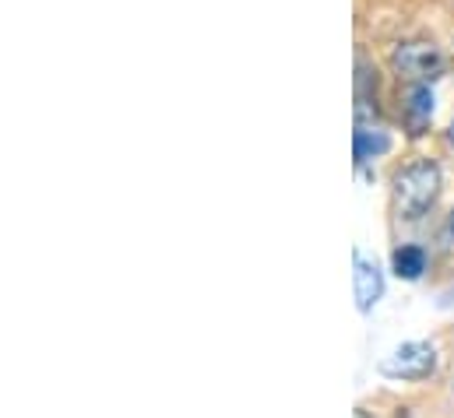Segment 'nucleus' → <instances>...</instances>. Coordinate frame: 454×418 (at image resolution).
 I'll use <instances>...</instances> for the list:
<instances>
[{
    "label": "nucleus",
    "instance_id": "nucleus-9",
    "mask_svg": "<svg viewBox=\"0 0 454 418\" xmlns=\"http://www.w3.org/2000/svg\"><path fill=\"white\" fill-rule=\"evenodd\" d=\"M356 418H373V415H366V412H356Z\"/></svg>",
    "mask_w": 454,
    "mask_h": 418
},
{
    "label": "nucleus",
    "instance_id": "nucleus-7",
    "mask_svg": "<svg viewBox=\"0 0 454 418\" xmlns=\"http://www.w3.org/2000/svg\"><path fill=\"white\" fill-rule=\"evenodd\" d=\"M391 267H395V275H398V278L416 282V278L427 271V253H423L419 246H402V250H395Z\"/></svg>",
    "mask_w": 454,
    "mask_h": 418
},
{
    "label": "nucleus",
    "instance_id": "nucleus-8",
    "mask_svg": "<svg viewBox=\"0 0 454 418\" xmlns=\"http://www.w3.org/2000/svg\"><path fill=\"white\" fill-rule=\"evenodd\" d=\"M448 141L454 144V123H451V130H448Z\"/></svg>",
    "mask_w": 454,
    "mask_h": 418
},
{
    "label": "nucleus",
    "instance_id": "nucleus-2",
    "mask_svg": "<svg viewBox=\"0 0 454 418\" xmlns=\"http://www.w3.org/2000/svg\"><path fill=\"white\" fill-rule=\"evenodd\" d=\"M391 64H395V74L402 81H409V85H430L448 67L444 53L434 43H402V46H395Z\"/></svg>",
    "mask_w": 454,
    "mask_h": 418
},
{
    "label": "nucleus",
    "instance_id": "nucleus-10",
    "mask_svg": "<svg viewBox=\"0 0 454 418\" xmlns=\"http://www.w3.org/2000/svg\"><path fill=\"white\" fill-rule=\"evenodd\" d=\"M451 228H454V218H451Z\"/></svg>",
    "mask_w": 454,
    "mask_h": 418
},
{
    "label": "nucleus",
    "instance_id": "nucleus-4",
    "mask_svg": "<svg viewBox=\"0 0 454 418\" xmlns=\"http://www.w3.org/2000/svg\"><path fill=\"white\" fill-rule=\"evenodd\" d=\"M402 112H405L409 130L423 134L430 127V116H434V92H430V85H409L405 96H402Z\"/></svg>",
    "mask_w": 454,
    "mask_h": 418
},
{
    "label": "nucleus",
    "instance_id": "nucleus-5",
    "mask_svg": "<svg viewBox=\"0 0 454 418\" xmlns=\"http://www.w3.org/2000/svg\"><path fill=\"white\" fill-rule=\"evenodd\" d=\"M380 292H384V282H380L377 264H370V260L356 257V306H359L363 314H370V310L377 306Z\"/></svg>",
    "mask_w": 454,
    "mask_h": 418
},
{
    "label": "nucleus",
    "instance_id": "nucleus-3",
    "mask_svg": "<svg viewBox=\"0 0 454 418\" xmlns=\"http://www.w3.org/2000/svg\"><path fill=\"white\" fill-rule=\"evenodd\" d=\"M434 366H437V352L427 341H405L380 362L384 376H395V380H423L434 373Z\"/></svg>",
    "mask_w": 454,
    "mask_h": 418
},
{
    "label": "nucleus",
    "instance_id": "nucleus-6",
    "mask_svg": "<svg viewBox=\"0 0 454 418\" xmlns=\"http://www.w3.org/2000/svg\"><path fill=\"white\" fill-rule=\"evenodd\" d=\"M391 148V137L377 123H356V162L380 159Z\"/></svg>",
    "mask_w": 454,
    "mask_h": 418
},
{
    "label": "nucleus",
    "instance_id": "nucleus-1",
    "mask_svg": "<svg viewBox=\"0 0 454 418\" xmlns=\"http://www.w3.org/2000/svg\"><path fill=\"white\" fill-rule=\"evenodd\" d=\"M441 194V166L434 159H412L395 173V208L402 218H423Z\"/></svg>",
    "mask_w": 454,
    "mask_h": 418
}]
</instances>
